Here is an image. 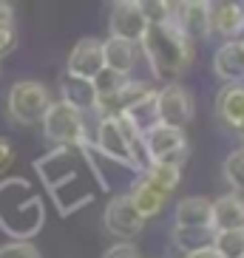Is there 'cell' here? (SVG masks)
Segmentation results:
<instances>
[{
	"label": "cell",
	"instance_id": "6da1fadb",
	"mask_svg": "<svg viewBox=\"0 0 244 258\" xmlns=\"http://www.w3.org/2000/svg\"><path fill=\"white\" fill-rule=\"evenodd\" d=\"M139 46L145 51L151 71L156 74V80H176L188 66L193 62L196 51L193 43L182 37V31L176 29L173 23H162V26H148Z\"/></svg>",
	"mask_w": 244,
	"mask_h": 258
},
{
	"label": "cell",
	"instance_id": "7a4b0ae2",
	"mask_svg": "<svg viewBox=\"0 0 244 258\" xmlns=\"http://www.w3.org/2000/svg\"><path fill=\"white\" fill-rule=\"evenodd\" d=\"M43 202L31 193L29 182L15 176L0 182V227L12 238H31L43 227Z\"/></svg>",
	"mask_w": 244,
	"mask_h": 258
},
{
	"label": "cell",
	"instance_id": "3957f363",
	"mask_svg": "<svg viewBox=\"0 0 244 258\" xmlns=\"http://www.w3.org/2000/svg\"><path fill=\"white\" fill-rule=\"evenodd\" d=\"M48 105H51V94L43 83L37 80H20L9 88L6 97V114L9 119L20 125V128H29V125H37L43 116H46Z\"/></svg>",
	"mask_w": 244,
	"mask_h": 258
},
{
	"label": "cell",
	"instance_id": "277c9868",
	"mask_svg": "<svg viewBox=\"0 0 244 258\" xmlns=\"http://www.w3.org/2000/svg\"><path fill=\"white\" fill-rule=\"evenodd\" d=\"M40 125H43V137L57 148H77L85 142L83 114H77L66 102H51Z\"/></svg>",
	"mask_w": 244,
	"mask_h": 258
},
{
	"label": "cell",
	"instance_id": "5b68a950",
	"mask_svg": "<svg viewBox=\"0 0 244 258\" xmlns=\"http://www.w3.org/2000/svg\"><path fill=\"white\" fill-rule=\"evenodd\" d=\"M142 145H145V153L151 165H173L182 167V162L188 159V139H185V131L168 128V125H153L142 134Z\"/></svg>",
	"mask_w": 244,
	"mask_h": 258
},
{
	"label": "cell",
	"instance_id": "8992f818",
	"mask_svg": "<svg viewBox=\"0 0 244 258\" xmlns=\"http://www.w3.org/2000/svg\"><path fill=\"white\" fill-rule=\"evenodd\" d=\"M97 151L102 153V156H108V159H114L116 165H125L128 170H134V173L145 170L142 162H139V156H137L139 148L122 134L116 116H102V119H99V125H97Z\"/></svg>",
	"mask_w": 244,
	"mask_h": 258
},
{
	"label": "cell",
	"instance_id": "52a82bcc",
	"mask_svg": "<svg viewBox=\"0 0 244 258\" xmlns=\"http://www.w3.org/2000/svg\"><path fill=\"white\" fill-rule=\"evenodd\" d=\"M156 114L159 125L185 131V125H191L193 119V97L179 83H168L162 91H156Z\"/></svg>",
	"mask_w": 244,
	"mask_h": 258
},
{
	"label": "cell",
	"instance_id": "ba28073f",
	"mask_svg": "<svg viewBox=\"0 0 244 258\" xmlns=\"http://www.w3.org/2000/svg\"><path fill=\"white\" fill-rule=\"evenodd\" d=\"M102 224H105V230L114 235V238L128 241V238H134V235L142 233L145 219L137 213V207L131 205L128 193H125V196H114L111 202H108L105 216H102Z\"/></svg>",
	"mask_w": 244,
	"mask_h": 258
},
{
	"label": "cell",
	"instance_id": "9c48e42d",
	"mask_svg": "<svg viewBox=\"0 0 244 258\" xmlns=\"http://www.w3.org/2000/svg\"><path fill=\"white\" fill-rule=\"evenodd\" d=\"M170 23L182 31L185 40H207L210 37V3L193 0V3H173Z\"/></svg>",
	"mask_w": 244,
	"mask_h": 258
},
{
	"label": "cell",
	"instance_id": "30bf717a",
	"mask_svg": "<svg viewBox=\"0 0 244 258\" xmlns=\"http://www.w3.org/2000/svg\"><path fill=\"white\" fill-rule=\"evenodd\" d=\"M108 29H111V37L139 46V40L145 34L148 23H145V17H142V12H139L137 0H122V3H114V6H111Z\"/></svg>",
	"mask_w": 244,
	"mask_h": 258
},
{
	"label": "cell",
	"instance_id": "8fae6325",
	"mask_svg": "<svg viewBox=\"0 0 244 258\" xmlns=\"http://www.w3.org/2000/svg\"><path fill=\"white\" fill-rule=\"evenodd\" d=\"M102 69H105V60H102V43H99V40H91V37L80 40V43L71 48L69 62H66V74L83 77V80H94Z\"/></svg>",
	"mask_w": 244,
	"mask_h": 258
},
{
	"label": "cell",
	"instance_id": "7c38bea8",
	"mask_svg": "<svg viewBox=\"0 0 244 258\" xmlns=\"http://www.w3.org/2000/svg\"><path fill=\"white\" fill-rule=\"evenodd\" d=\"M213 74L224 80L227 85L244 83V46L241 40H227L221 43L213 57Z\"/></svg>",
	"mask_w": 244,
	"mask_h": 258
},
{
	"label": "cell",
	"instance_id": "4fadbf2b",
	"mask_svg": "<svg viewBox=\"0 0 244 258\" xmlns=\"http://www.w3.org/2000/svg\"><path fill=\"white\" fill-rule=\"evenodd\" d=\"M210 31L221 34L224 43L244 34V3H210Z\"/></svg>",
	"mask_w": 244,
	"mask_h": 258
},
{
	"label": "cell",
	"instance_id": "5bb4252c",
	"mask_svg": "<svg viewBox=\"0 0 244 258\" xmlns=\"http://www.w3.org/2000/svg\"><path fill=\"white\" fill-rule=\"evenodd\" d=\"M60 94H63V102L69 108H74L77 114H85V111H94V108H97V91H94L91 80L63 74Z\"/></svg>",
	"mask_w": 244,
	"mask_h": 258
},
{
	"label": "cell",
	"instance_id": "9a60e30c",
	"mask_svg": "<svg viewBox=\"0 0 244 258\" xmlns=\"http://www.w3.org/2000/svg\"><path fill=\"white\" fill-rule=\"evenodd\" d=\"M216 116L233 131L241 128L244 125V83L221 88L219 99H216Z\"/></svg>",
	"mask_w": 244,
	"mask_h": 258
},
{
	"label": "cell",
	"instance_id": "2e32d148",
	"mask_svg": "<svg viewBox=\"0 0 244 258\" xmlns=\"http://www.w3.org/2000/svg\"><path fill=\"white\" fill-rule=\"evenodd\" d=\"M213 202L205 196H188L176 205V227H213Z\"/></svg>",
	"mask_w": 244,
	"mask_h": 258
},
{
	"label": "cell",
	"instance_id": "e0dca14e",
	"mask_svg": "<svg viewBox=\"0 0 244 258\" xmlns=\"http://www.w3.org/2000/svg\"><path fill=\"white\" fill-rule=\"evenodd\" d=\"M137 57H139V46H134V43H125V40H116V37H108L105 43H102L105 69L114 71V74L128 77L131 69L137 66Z\"/></svg>",
	"mask_w": 244,
	"mask_h": 258
},
{
	"label": "cell",
	"instance_id": "ac0fdd59",
	"mask_svg": "<svg viewBox=\"0 0 244 258\" xmlns=\"http://www.w3.org/2000/svg\"><path fill=\"white\" fill-rule=\"evenodd\" d=\"M213 230H244V199L227 193L213 202Z\"/></svg>",
	"mask_w": 244,
	"mask_h": 258
},
{
	"label": "cell",
	"instance_id": "d6986e66",
	"mask_svg": "<svg viewBox=\"0 0 244 258\" xmlns=\"http://www.w3.org/2000/svg\"><path fill=\"white\" fill-rule=\"evenodd\" d=\"M128 199H131V205L137 207V213L142 216V219H153V216H159L162 213V207H165V193H159V190L153 187L151 182H148L145 176L139 179L137 184H134V190L128 193Z\"/></svg>",
	"mask_w": 244,
	"mask_h": 258
},
{
	"label": "cell",
	"instance_id": "ffe728a7",
	"mask_svg": "<svg viewBox=\"0 0 244 258\" xmlns=\"http://www.w3.org/2000/svg\"><path fill=\"white\" fill-rule=\"evenodd\" d=\"M213 227H173V244L176 250H182L185 255L199 250H210L213 247Z\"/></svg>",
	"mask_w": 244,
	"mask_h": 258
},
{
	"label": "cell",
	"instance_id": "44dd1931",
	"mask_svg": "<svg viewBox=\"0 0 244 258\" xmlns=\"http://www.w3.org/2000/svg\"><path fill=\"white\" fill-rule=\"evenodd\" d=\"M122 114L134 122V128H137L139 134H145L148 128L159 125V114H156V94L148 91L139 102H134V105H131L128 111H122Z\"/></svg>",
	"mask_w": 244,
	"mask_h": 258
},
{
	"label": "cell",
	"instance_id": "7402d4cb",
	"mask_svg": "<svg viewBox=\"0 0 244 258\" xmlns=\"http://www.w3.org/2000/svg\"><path fill=\"white\" fill-rule=\"evenodd\" d=\"M145 179L159 190V193H173L179 187V179H182V167H173V165H151L148 167Z\"/></svg>",
	"mask_w": 244,
	"mask_h": 258
},
{
	"label": "cell",
	"instance_id": "603a6c76",
	"mask_svg": "<svg viewBox=\"0 0 244 258\" xmlns=\"http://www.w3.org/2000/svg\"><path fill=\"white\" fill-rule=\"evenodd\" d=\"M213 250L221 258H244V230H216Z\"/></svg>",
	"mask_w": 244,
	"mask_h": 258
},
{
	"label": "cell",
	"instance_id": "cb8c5ba5",
	"mask_svg": "<svg viewBox=\"0 0 244 258\" xmlns=\"http://www.w3.org/2000/svg\"><path fill=\"white\" fill-rule=\"evenodd\" d=\"M221 170H224V179L233 187V193H244V148H236L230 153Z\"/></svg>",
	"mask_w": 244,
	"mask_h": 258
},
{
	"label": "cell",
	"instance_id": "d4e9b609",
	"mask_svg": "<svg viewBox=\"0 0 244 258\" xmlns=\"http://www.w3.org/2000/svg\"><path fill=\"white\" fill-rule=\"evenodd\" d=\"M142 17H145L148 26H162L170 23V15H173V3H165V0H142L137 3Z\"/></svg>",
	"mask_w": 244,
	"mask_h": 258
},
{
	"label": "cell",
	"instance_id": "484cf974",
	"mask_svg": "<svg viewBox=\"0 0 244 258\" xmlns=\"http://www.w3.org/2000/svg\"><path fill=\"white\" fill-rule=\"evenodd\" d=\"M0 258H43L31 241H12L0 247Z\"/></svg>",
	"mask_w": 244,
	"mask_h": 258
},
{
	"label": "cell",
	"instance_id": "4316f807",
	"mask_svg": "<svg viewBox=\"0 0 244 258\" xmlns=\"http://www.w3.org/2000/svg\"><path fill=\"white\" fill-rule=\"evenodd\" d=\"M17 48V31L15 26H0V60Z\"/></svg>",
	"mask_w": 244,
	"mask_h": 258
},
{
	"label": "cell",
	"instance_id": "83f0119b",
	"mask_svg": "<svg viewBox=\"0 0 244 258\" xmlns=\"http://www.w3.org/2000/svg\"><path fill=\"white\" fill-rule=\"evenodd\" d=\"M102 258H142V255H139V250L131 241H119L114 247H108Z\"/></svg>",
	"mask_w": 244,
	"mask_h": 258
},
{
	"label": "cell",
	"instance_id": "f1b7e54d",
	"mask_svg": "<svg viewBox=\"0 0 244 258\" xmlns=\"http://www.w3.org/2000/svg\"><path fill=\"white\" fill-rule=\"evenodd\" d=\"M12 162H15V148L6 137H0V170L12 167Z\"/></svg>",
	"mask_w": 244,
	"mask_h": 258
},
{
	"label": "cell",
	"instance_id": "f546056e",
	"mask_svg": "<svg viewBox=\"0 0 244 258\" xmlns=\"http://www.w3.org/2000/svg\"><path fill=\"white\" fill-rule=\"evenodd\" d=\"M15 9L9 6V3H0V26H15Z\"/></svg>",
	"mask_w": 244,
	"mask_h": 258
},
{
	"label": "cell",
	"instance_id": "4dcf8cb0",
	"mask_svg": "<svg viewBox=\"0 0 244 258\" xmlns=\"http://www.w3.org/2000/svg\"><path fill=\"white\" fill-rule=\"evenodd\" d=\"M185 258H221L219 252L210 247V250H199V252H191V255H185Z\"/></svg>",
	"mask_w": 244,
	"mask_h": 258
},
{
	"label": "cell",
	"instance_id": "1f68e13d",
	"mask_svg": "<svg viewBox=\"0 0 244 258\" xmlns=\"http://www.w3.org/2000/svg\"><path fill=\"white\" fill-rule=\"evenodd\" d=\"M236 134H238V137H241V139H244V125H241V128H238V131H236Z\"/></svg>",
	"mask_w": 244,
	"mask_h": 258
},
{
	"label": "cell",
	"instance_id": "d6a6232c",
	"mask_svg": "<svg viewBox=\"0 0 244 258\" xmlns=\"http://www.w3.org/2000/svg\"><path fill=\"white\" fill-rule=\"evenodd\" d=\"M241 46H244V40H241Z\"/></svg>",
	"mask_w": 244,
	"mask_h": 258
}]
</instances>
